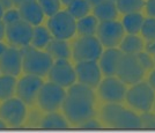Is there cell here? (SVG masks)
<instances>
[{"label":"cell","mask_w":155,"mask_h":133,"mask_svg":"<svg viewBox=\"0 0 155 133\" xmlns=\"http://www.w3.org/2000/svg\"><path fill=\"white\" fill-rule=\"evenodd\" d=\"M0 118L9 127H19L27 118L26 103L19 97H11L0 105Z\"/></svg>","instance_id":"7"},{"label":"cell","mask_w":155,"mask_h":133,"mask_svg":"<svg viewBox=\"0 0 155 133\" xmlns=\"http://www.w3.org/2000/svg\"><path fill=\"white\" fill-rule=\"evenodd\" d=\"M110 1H115V2H116V1H117V0H110Z\"/></svg>","instance_id":"49"},{"label":"cell","mask_w":155,"mask_h":133,"mask_svg":"<svg viewBox=\"0 0 155 133\" xmlns=\"http://www.w3.org/2000/svg\"><path fill=\"white\" fill-rule=\"evenodd\" d=\"M146 52L149 55H154L155 56V41H147V43L143 45Z\"/></svg>","instance_id":"39"},{"label":"cell","mask_w":155,"mask_h":133,"mask_svg":"<svg viewBox=\"0 0 155 133\" xmlns=\"http://www.w3.org/2000/svg\"><path fill=\"white\" fill-rule=\"evenodd\" d=\"M46 52L52 57L53 60L59 59H67L71 57V49L66 39H58L53 38L45 46Z\"/></svg>","instance_id":"20"},{"label":"cell","mask_w":155,"mask_h":133,"mask_svg":"<svg viewBox=\"0 0 155 133\" xmlns=\"http://www.w3.org/2000/svg\"><path fill=\"white\" fill-rule=\"evenodd\" d=\"M125 83L116 76H107L98 85V94L103 101L108 103H120L126 96Z\"/></svg>","instance_id":"11"},{"label":"cell","mask_w":155,"mask_h":133,"mask_svg":"<svg viewBox=\"0 0 155 133\" xmlns=\"http://www.w3.org/2000/svg\"><path fill=\"white\" fill-rule=\"evenodd\" d=\"M103 45L94 36H81L73 45L72 56L74 60L79 62H97L102 55Z\"/></svg>","instance_id":"4"},{"label":"cell","mask_w":155,"mask_h":133,"mask_svg":"<svg viewBox=\"0 0 155 133\" xmlns=\"http://www.w3.org/2000/svg\"><path fill=\"white\" fill-rule=\"evenodd\" d=\"M67 95L77 96V97H80V98H84V100H87V101L93 103V104L95 102V94L93 91V88L80 82L73 83L71 87H68Z\"/></svg>","instance_id":"28"},{"label":"cell","mask_w":155,"mask_h":133,"mask_svg":"<svg viewBox=\"0 0 155 133\" xmlns=\"http://www.w3.org/2000/svg\"><path fill=\"white\" fill-rule=\"evenodd\" d=\"M49 81L59 85L64 88L71 87L73 83H75L77 74L75 70L72 67V65L67 59H59L54 60V63L48 73Z\"/></svg>","instance_id":"12"},{"label":"cell","mask_w":155,"mask_h":133,"mask_svg":"<svg viewBox=\"0 0 155 133\" xmlns=\"http://www.w3.org/2000/svg\"><path fill=\"white\" fill-rule=\"evenodd\" d=\"M16 76L6 75L2 74L0 75V101H6L8 98L13 97L16 91Z\"/></svg>","instance_id":"25"},{"label":"cell","mask_w":155,"mask_h":133,"mask_svg":"<svg viewBox=\"0 0 155 133\" xmlns=\"http://www.w3.org/2000/svg\"><path fill=\"white\" fill-rule=\"evenodd\" d=\"M6 127H7V124L0 118V130H4V128H6Z\"/></svg>","instance_id":"46"},{"label":"cell","mask_w":155,"mask_h":133,"mask_svg":"<svg viewBox=\"0 0 155 133\" xmlns=\"http://www.w3.org/2000/svg\"><path fill=\"white\" fill-rule=\"evenodd\" d=\"M34 28L23 20H19L6 25V37L9 44L14 48H22L31 42Z\"/></svg>","instance_id":"13"},{"label":"cell","mask_w":155,"mask_h":133,"mask_svg":"<svg viewBox=\"0 0 155 133\" xmlns=\"http://www.w3.org/2000/svg\"><path fill=\"white\" fill-rule=\"evenodd\" d=\"M41 127L48 130H66L70 127V125L65 115L63 116L56 111H52L43 117L41 121Z\"/></svg>","instance_id":"21"},{"label":"cell","mask_w":155,"mask_h":133,"mask_svg":"<svg viewBox=\"0 0 155 133\" xmlns=\"http://www.w3.org/2000/svg\"><path fill=\"white\" fill-rule=\"evenodd\" d=\"M7 50V46L6 44H4V43H1L0 42V58H1V56L4 55V52Z\"/></svg>","instance_id":"45"},{"label":"cell","mask_w":155,"mask_h":133,"mask_svg":"<svg viewBox=\"0 0 155 133\" xmlns=\"http://www.w3.org/2000/svg\"><path fill=\"white\" fill-rule=\"evenodd\" d=\"M123 107L119 103H108L101 110V117L105 124L110 127H114L118 114L122 111Z\"/></svg>","instance_id":"29"},{"label":"cell","mask_w":155,"mask_h":133,"mask_svg":"<svg viewBox=\"0 0 155 133\" xmlns=\"http://www.w3.org/2000/svg\"><path fill=\"white\" fill-rule=\"evenodd\" d=\"M86 1L88 2V5H89V6H91V8L93 9L94 7L97 6V5H98L100 2H102L103 0H86Z\"/></svg>","instance_id":"44"},{"label":"cell","mask_w":155,"mask_h":133,"mask_svg":"<svg viewBox=\"0 0 155 133\" xmlns=\"http://www.w3.org/2000/svg\"><path fill=\"white\" fill-rule=\"evenodd\" d=\"M122 56H123V52L116 48H108L105 51H103L98 59L100 60L98 66L101 68L102 74H104L105 76L116 75L117 65Z\"/></svg>","instance_id":"16"},{"label":"cell","mask_w":155,"mask_h":133,"mask_svg":"<svg viewBox=\"0 0 155 133\" xmlns=\"http://www.w3.org/2000/svg\"><path fill=\"white\" fill-rule=\"evenodd\" d=\"M116 5L118 12L123 13L125 15V14L140 12L145 6V1L143 0H117Z\"/></svg>","instance_id":"30"},{"label":"cell","mask_w":155,"mask_h":133,"mask_svg":"<svg viewBox=\"0 0 155 133\" xmlns=\"http://www.w3.org/2000/svg\"><path fill=\"white\" fill-rule=\"evenodd\" d=\"M72 1H73V0H60V2H63V4H64V5H66V6H67L68 4H71Z\"/></svg>","instance_id":"47"},{"label":"cell","mask_w":155,"mask_h":133,"mask_svg":"<svg viewBox=\"0 0 155 133\" xmlns=\"http://www.w3.org/2000/svg\"><path fill=\"white\" fill-rule=\"evenodd\" d=\"M53 63L54 60L46 51L44 52V51L34 49L23 56L22 70L26 74L43 78L48 75Z\"/></svg>","instance_id":"3"},{"label":"cell","mask_w":155,"mask_h":133,"mask_svg":"<svg viewBox=\"0 0 155 133\" xmlns=\"http://www.w3.org/2000/svg\"><path fill=\"white\" fill-rule=\"evenodd\" d=\"M74 70L78 81L80 83H84L93 89L98 87L102 72L96 62H79Z\"/></svg>","instance_id":"14"},{"label":"cell","mask_w":155,"mask_h":133,"mask_svg":"<svg viewBox=\"0 0 155 133\" xmlns=\"http://www.w3.org/2000/svg\"><path fill=\"white\" fill-rule=\"evenodd\" d=\"M93 105L94 104L88 102L87 100L80 98L77 96L67 95L61 108H63V111L67 121L79 126L86 121L94 118L95 110Z\"/></svg>","instance_id":"1"},{"label":"cell","mask_w":155,"mask_h":133,"mask_svg":"<svg viewBox=\"0 0 155 133\" xmlns=\"http://www.w3.org/2000/svg\"><path fill=\"white\" fill-rule=\"evenodd\" d=\"M93 13H94V16L100 22H103V21L116 20L119 12L115 1L103 0L102 2H100L97 6L93 8Z\"/></svg>","instance_id":"19"},{"label":"cell","mask_w":155,"mask_h":133,"mask_svg":"<svg viewBox=\"0 0 155 133\" xmlns=\"http://www.w3.org/2000/svg\"><path fill=\"white\" fill-rule=\"evenodd\" d=\"M137 57L139 59V62L141 64L142 68L145 72H152V71L154 70L155 67V62L154 59L152 58V55H149L147 52H139L138 55H137Z\"/></svg>","instance_id":"33"},{"label":"cell","mask_w":155,"mask_h":133,"mask_svg":"<svg viewBox=\"0 0 155 133\" xmlns=\"http://www.w3.org/2000/svg\"><path fill=\"white\" fill-rule=\"evenodd\" d=\"M51 39H52V35L48 28L42 27V25H36L34 28V32H32V38L30 44L35 49L41 50V49L45 48Z\"/></svg>","instance_id":"26"},{"label":"cell","mask_w":155,"mask_h":133,"mask_svg":"<svg viewBox=\"0 0 155 133\" xmlns=\"http://www.w3.org/2000/svg\"><path fill=\"white\" fill-rule=\"evenodd\" d=\"M143 21H145V18L142 16L141 13H131V14L124 15L122 25H123L125 32H127L129 34L137 35L138 32H141Z\"/></svg>","instance_id":"24"},{"label":"cell","mask_w":155,"mask_h":133,"mask_svg":"<svg viewBox=\"0 0 155 133\" xmlns=\"http://www.w3.org/2000/svg\"><path fill=\"white\" fill-rule=\"evenodd\" d=\"M145 7L149 18H155V0H147L145 2Z\"/></svg>","instance_id":"38"},{"label":"cell","mask_w":155,"mask_h":133,"mask_svg":"<svg viewBox=\"0 0 155 133\" xmlns=\"http://www.w3.org/2000/svg\"><path fill=\"white\" fill-rule=\"evenodd\" d=\"M145 71L137 57V55L123 53L117 65L116 75L125 85H134L141 81Z\"/></svg>","instance_id":"6"},{"label":"cell","mask_w":155,"mask_h":133,"mask_svg":"<svg viewBox=\"0 0 155 133\" xmlns=\"http://www.w3.org/2000/svg\"><path fill=\"white\" fill-rule=\"evenodd\" d=\"M143 49V42L139 36L129 34L127 36H124L119 44V50L126 55H138Z\"/></svg>","instance_id":"22"},{"label":"cell","mask_w":155,"mask_h":133,"mask_svg":"<svg viewBox=\"0 0 155 133\" xmlns=\"http://www.w3.org/2000/svg\"><path fill=\"white\" fill-rule=\"evenodd\" d=\"M142 128H152L155 130V114H152L149 111H143L140 116Z\"/></svg>","instance_id":"34"},{"label":"cell","mask_w":155,"mask_h":133,"mask_svg":"<svg viewBox=\"0 0 155 133\" xmlns=\"http://www.w3.org/2000/svg\"><path fill=\"white\" fill-rule=\"evenodd\" d=\"M4 13H5V11H4V8H2V7H1V5H0V20H2Z\"/></svg>","instance_id":"48"},{"label":"cell","mask_w":155,"mask_h":133,"mask_svg":"<svg viewBox=\"0 0 155 133\" xmlns=\"http://www.w3.org/2000/svg\"><path fill=\"white\" fill-rule=\"evenodd\" d=\"M124 27L122 22L116 20L103 21L98 23L97 28V38L101 44L105 48H116L120 44L124 38Z\"/></svg>","instance_id":"9"},{"label":"cell","mask_w":155,"mask_h":133,"mask_svg":"<svg viewBox=\"0 0 155 133\" xmlns=\"http://www.w3.org/2000/svg\"><path fill=\"white\" fill-rule=\"evenodd\" d=\"M0 5L4 8V11H8L14 6L13 0H0Z\"/></svg>","instance_id":"40"},{"label":"cell","mask_w":155,"mask_h":133,"mask_svg":"<svg viewBox=\"0 0 155 133\" xmlns=\"http://www.w3.org/2000/svg\"><path fill=\"white\" fill-rule=\"evenodd\" d=\"M44 81L41 76L27 74L20 79L16 85V95L22 102H25L28 105H34L37 102L38 93Z\"/></svg>","instance_id":"10"},{"label":"cell","mask_w":155,"mask_h":133,"mask_svg":"<svg viewBox=\"0 0 155 133\" xmlns=\"http://www.w3.org/2000/svg\"><path fill=\"white\" fill-rule=\"evenodd\" d=\"M66 96L67 93L65 91L64 87L49 81L48 83H44L39 90L37 103L42 110L46 112H52L61 108Z\"/></svg>","instance_id":"5"},{"label":"cell","mask_w":155,"mask_h":133,"mask_svg":"<svg viewBox=\"0 0 155 133\" xmlns=\"http://www.w3.org/2000/svg\"><path fill=\"white\" fill-rule=\"evenodd\" d=\"M37 2L39 4L42 11L44 12V15H48L49 18L60 12V0H37Z\"/></svg>","instance_id":"31"},{"label":"cell","mask_w":155,"mask_h":133,"mask_svg":"<svg viewBox=\"0 0 155 133\" xmlns=\"http://www.w3.org/2000/svg\"><path fill=\"white\" fill-rule=\"evenodd\" d=\"M91 6L86 0H73L71 4L67 5L66 12L72 15L75 20L82 19L87 16L91 12Z\"/></svg>","instance_id":"27"},{"label":"cell","mask_w":155,"mask_h":133,"mask_svg":"<svg viewBox=\"0 0 155 133\" xmlns=\"http://www.w3.org/2000/svg\"><path fill=\"white\" fill-rule=\"evenodd\" d=\"M154 62H155V58H154Z\"/></svg>","instance_id":"51"},{"label":"cell","mask_w":155,"mask_h":133,"mask_svg":"<svg viewBox=\"0 0 155 133\" xmlns=\"http://www.w3.org/2000/svg\"><path fill=\"white\" fill-rule=\"evenodd\" d=\"M29 1H37V0H13V4L14 6L20 7L21 5H23L26 2H29Z\"/></svg>","instance_id":"43"},{"label":"cell","mask_w":155,"mask_h":133,"mask_svg":"<svg viewBox=\"0 0 155 133\" xmlns=\"http://www.w3.org/2000/svg\"><path fill=\"white\" fill-rule=\"evenodd\" d=\"M23 56L16 48H7L0 58V73L6 75L18 76L22 71Z\"/></svg>","instance_id":"15"},{"label":"cell","mask_w":155,"mask_h":133,"mask_svg":"<svg viewBox=\"0 0 155 133\" xmlns=\"http://www.w3.org/2000/svg\"><path fill=\"white\" fill-rule=\"evenodd\" d=\"M20 13L21 20H23L25 22L29 23L32 27L39 25L43 21L44 18V12L42 11V8L39 6L37 1H29L23 5L18 7Z\"/></svg>","instance_id":"17"},{"label":"cell","mask_w":155,"mask_h":133,"mask_svg":"<svg viewBox=\"0 0 155 133\" xmlns=\"http://www.w3.org/2000/svg\"><path fill=\"white\" fill-rule=\"evenodd\" d=\"M100 21L94 15H87L77 22V32L80 36H94L97 32Z\"/></svg>","instance_id":"23"},{"label":"cell","mask_w":155,"mask_h":133,"mask_svg":"<svg viewBox=\"0 0 155 133\" xmlns=\"http://www.w3.org/2000/svg\"><path fill=\"white\" fill-rule=\"evenodd\" d=\"M43 119L42 115L37 110H34L31 114L28 117V121H29V126H41V121Z\"/></svg>","instance_id":"36"},{"label":"cell","mask_w":155,"mask_h":133,"mask_svg":"<svg viewBox=\"0 0 155 133\" xmlns=\"http://www.w3.org/2000/svg\"><path fill=\"white\" fill-rule=\"evenodd\" d=\"M153 105H154V109H155V101H154V104H153Z\"/></svg>","instance_id":"50"},{"label":"cell","mask_w":155,"mask_h":133,"mask_svg":"<svg viewBox=\"0 0 155 133\" xmlns=\"http://www.w3.org/2000/svg\"><path fill=\"white\" fill-rule=\"evenodd\" d=\"M141 34L147 41H155V18L145 19L141 27Z\"/></svg>","instance_id":"32"},{"label":"cell","mask_w":155,"mask_h":133,"mask_svg":"<svg viewBox=\"0 0 155 133\" xmlns=\"http://www.w3.org/2000/svg\"><path fill=\"white\" fill-rule=\"evenodd\" d=\"M19 20H21L19 9H15V8H11L8 11H5L4 16H2V21H4V23L6 25H11L13 22H16Z\"/></svg>","instance_id":"35"},{"label":"cell","mask_w":155,"mask_h":133,"mask_svg":"<svg viewBox=\"0 0 155 133\" xmlns=\"http://www.w3.org/2000/svg\"><path fill=\"white\" fill-rule=\"evenodd\" d=\"M48 29L51 35L58 39H68L77 32V21L66 12H58L50 16L48 21Z\"/></svg>","instance_id":"8"},{"label":"cell","mask_w":155,"mask_h":133,"mask_svg":"<svg viewBox=\"0 0 155 133\" xmlns=\"http://www.w3.org/2000/svg\"><path fill=\"white\" fill-rule=\"evenodd\" d=\"M5 36H6V25L4 23L2 20H0V42L4 39Z\"/></svg>","instance_id":"41"},{"label":"cell","mask_w":155,"mask_h":133,"mask_svg":"<svg viewBox=\"0 0 155 133\" xmlns=\"http://www.w3.org/2000/svg\"><path fill=\"white\" fill-rule=\"evenodd\" d=\"M78 127L84 128V130H98V128L102 127V125L100 124L98 121L94 119V118H91V119H88V121H86L84 123H82L81 125H79Z\"/></svg>","instance_id":"37"},{"label":"cell","mask_w":155,"mask_h":133,"mask_svg":"<svg viewBox=\"0 0 155 133\" xmlns=\"http://www.w3.org/2000/svg\"><path fill=\"white\" fill-rule=\"evenodd\" d=\"M115 128H123V130H137V128H142L140 116H138L136 112L127 110V109H122V111L118 114L115 124Z\"/></svg>","instance_id":"18"},{"label":"cell","mask_w":155,"mask_h":133,"mask_svg":"<svg viewBox=\"0 0 155 133\" xmlns=\"http://www.w3.org/2000/svg\"><path fill=\"white\" fill-rule=\"evenodd\" d=\"M125 100L137 111H149L154 104L155 91L149 83L139 81L127 89Z\"/></svg>","instance_id":"2"},{"label":"cell","mask_w":155,"mask_h":133,"mask_svg":"<svg viewBox=\"0 0 155 133\" xmlns=\"http://www.w3.org/2000/svg\"><path fill=\"white\" fill-rule=\"evenodd\" d=\"M148 83H149V86L154 89V91H155V70L152 71V72H150V74H149Z\"/></svg>","instance_id":"42"}]
</instances>
